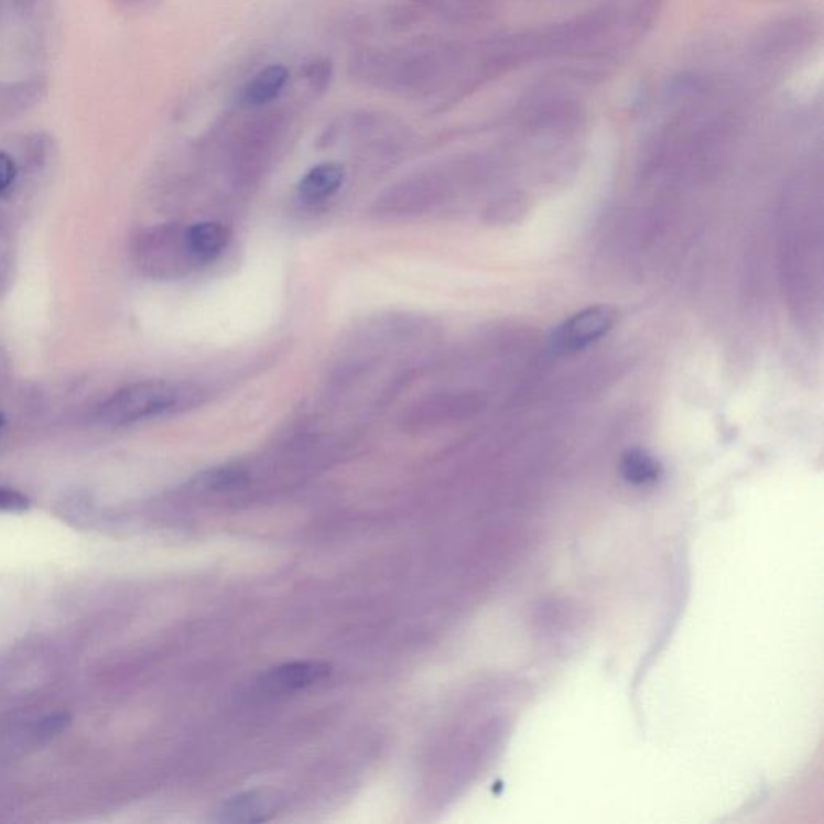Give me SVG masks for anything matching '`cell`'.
<instances>
[{"label": "cell", "mask_w": 824, "mask_h": 824, "mask_svg": "<svg viewBox=\"0 0 824 824\" xmlns=\"http://www.w3.org/2000/svg\"><path fill=\"white\" fill-rule=\"evenodd\" d=\"M42 93H44V84L40 79L0 86V115L10 117L15 111L26 110L30 105H34L40 99Z\"/></svg>", "instance_id": "30bf717a"}, {"label": "cell", "mask_w": 824, "mask_h": 824, "mask_svg": "<svg viewBox=\"0 0 824 824\" xmlns=\"http://www.w3.org/2000/svg\"><path fill=\"white\" fill-rule=\"evenodd\" d=\"M3 424H6V418H3L2 412H0V429L3 427Z\"/></svg>", "instance_id": "9a60e30c"}, {"label": "cell", "mask_w": 824, "mask_h": 824, "mask_svg": "<svg viewBox=\"0 0 824 824\" xmlns=\"http://www.w3.org/2000/svg\"><path fill=\"white\" fill-rule=\"evenodd\" d=\"M617 317L612 306L596 305L578 311L557 327L551 345L557 353L585 350L612 330Z\"/></svg>", "instance_id": "3957f363"}, {"label": "cell", "mask_w": 824, "mask_h": 824, "mask_svg": "<svg viewBox=\"0 0 824 824\" xmlns=\"http://www.w3.org/2000/svg\"><path fill=\"white\" fill-rule=\"evenodd\" d=\"M198 392L184 383L144 380L111 394L99 411L100 421L110 425H129L186 410L197 403Z\"/></svg>", "instance_id": "7a4b0ae2"}, {"label": "cell", "mask_w": 824, "mask_h": 824, "mask_svg": "<svg viewBox=\"0 0 824 824\" xmlns=\"http://www.w3.org/2000/svg\"><path fill=\"white\" fill-rule=\"evenodd\" d=\"M246 478L242 470L234 469V467H225V469H216L213 473L205 474L200 478L202 485L208 488V490H226V488L236 487L240 481Z\"/></svg>", "instance_id": "8fae6325"}, {"label": "cell", "mask_w": 824, "mask_h": 824, "mask_svg": "<svg viewBox=\"0 0 824 824\" xmlns=\"http://www.w3.org/2000/svg\"><path fill=\"white\" fill-rule=\"evenodd\" d=\"M454 51L445 44L418 42L389 51H365L351 62L353 75L369 86L392 93H432L453 65Z\"/></svg>", "instance_id": "6da1fadb"}, {"label": "cell", "mask_w": 824, "mask_h": 824, "mask_svg": "<svg viewBox=\"0 0 824 824\" xmlns=\"http://www.w3.org/2000/svg\"><path fill=\"white\" fill-rule=\"evenodd\" d=\"M289 83L288 66L281 63H272L264 66L242 89L240 100L247 108H264L281 97Z\"/></svg>", "instance_id": "5b68a950"}, {"label": "cell", "mask_w": 824, "mask_h": 824, "mask_svg": "<svg viewBox=\"0 0 824 824\" xmlns=\"http://www.w3.org/2000/svg\"><path fill=\"white\" fill-rule=\"evenodd\" d=\"M30 508V499L13 488L0 487V512H23Z\"/></svg>", "instance_id": "4fadbf2b"}, {"label": "cell", "mask_w": 824, "mask_h": 824, "mask_svg": "<svg viewBox=\"0 0 824 824\" xmlns=\"http://www.w3.org/2000/svg\"><path fill=\"white\" fill-rule=\"evenodd\" d=\"M345 181V167L338 163H323L314 166L303 176L299 184V194L303 200L321 202L332 197Z\"/></svg>", "instance_id": "ba28073f"}, {"label": "cell", "mask_w": 824, "mask_h": 824, "mask_svg": "<svg viewBox=\"0 0 824 824\" xmlns=\"http://www.w3.org/2000/svg\"><path fill=\"white\" fill-rule=\"evenodd\" d=\"M17 174H19V167H17L15 160L9 153L0 152V195L6 194L13 186Z\"/></svg>", "instance_id": "5bb4252c"}, {"label": "cell", "mask_w": 824, "mask_h": 824, "mask_svg": "<svg viewBox=\"0 0 824 824\" xmlns=\"http://www.w3.org/2000/svg\"><path fill=\"white\" fill-rule=\"evenodd\" d=\"M306 82L311 89L324 90L330 82V63L314 61L306 66Z\"/></svg>", "instance_id": "7c38bea8"}, {"label": "cell", "mask_w": 824, "mask_h": 824, "mask_svg": "<svg viewBox=\"0 0 824 824\" xmlns=\"http://www.w3.org/2000/svg\"><path fill=\"white\" fill-rule=\"evenodd\" d=\"M278 798L269 791H253L237 795L223 805L219 820L227 823L267 822L274 813Z\"/></svg>", "instance_id": "8992f818"}, {"label": "cell", "mask_w": 824, "mask_h": 824, "mask_svg": "<svg viewBox=\"0 0 824 824\" xmlns=\"http://www.w3.org/2000/svg\"><path fill=\"white\" fill-rule=\"evenodd\" d=\"M229 240V229L221 223H200L186 230L188 253L197 264L216 260Z\"/></svg>", "instance_id": "52a82bcc"}, {"label": "cell", "mask_w": 824, "mask_h": 824, "mask_svg": "<svg viewBox=\"0 0 824 824\" xmlns=\"http://www.w3.org/2000/svg\"><path fill=\"white\" fill-rule=\"evenodd\" d=\"M330 666L324 662H289L275 666L254 680L248 687L246 696L250 700H269V697L285 696L295 691L313 686L317 681L329 675Z\"/></svg>", "instance_id": "277c9868"}, {"label": "cell", "mask_w": 824, "mask_h": 824, "mask_svg": "<svg viewBox=\"0 0 824 824\" xmlns=\"http://www.w3.org/2000/svg\"><path fill=\"white\" fill-rule=\"evenodd\" d=\"M135 2H145V0H135Z\"/></svg>", "instance_id": "2e32d148"}, {"label": "cell", "mask_w": 824, "mask_h": 824, "mask_svg": "<svg viewBox=\"0 0 824 824\" xmlns=\"http://www.w3.org/2000/svg\"><path fill=\"white\" fill-rule=\"evenodd\" d=\"M660 466L654 457L649 456L648 453L641 452V449H631L624 456L621 460V474H624L625 480L628 484L642 485L655 484L660 477Z\"/></svg>", "instance_id": "9c48e42d"}]
</instances>
